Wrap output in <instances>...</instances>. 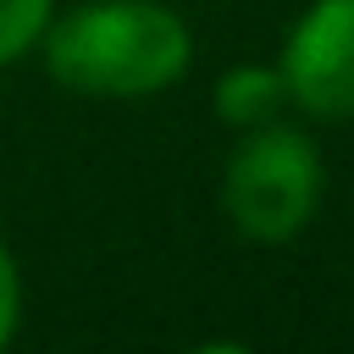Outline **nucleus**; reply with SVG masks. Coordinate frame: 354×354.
<instances>
[{
    "instance_id": "4",
    "label": "nucleus",
    "mask_w": 354,
    "mask_h": 354,
    "mask_svg": "<svg viewBox=\"0 0 354 354\" xmlns=\"http://www.w3.org/2000/svg\"><path fill=\"white\" fill-rule=\"evenodd\" d=\"M216 116L227 127H260V122H277L282 105H288V88H282V72L277 66H260V61H243V66H227L216 77V94H210Z\"/></svg>"
},
{
    "instance_id": "2",
    "label": "nucleus",
    "mask_w": 354,
    "mask_h": 354,
    "mask_svg": "<svg viewBox=\"0 0 354 354\" xmlns=\"http://www.w3.org/2000/svg\"><path fill=\"white\" fill-rule=\"evenodd\" d=\"M326 194V160L315 138L293 122L243 127L227 166H221V210L238 238L249 243H288L299 238Z\"/></svg>"
},
{
    "instance_id": "3",
    "label": "nucleus",
    "mask_w": 354,
    "mask_h": 354,
    "mask_svg": "<svg viewBox=\"0 0 354 354\" xmlns=\"http://www.w3.org/2000/svg\"><path fill=\"white\" fill-rule=\"evenodd\" d=\"M288 105L315 122H354V0H310L277 55Z\"/></svg>"
},
{
    "instance_id": "6",
    "label": "nucleus",
    "mask_w": 354,
    "mask_h": 354,
    "mask_svg": "<svg viewBox=\"0 0 354 354\" xmlns=\"http://www.w3.org/2000/svg\"><path fill=\"white\" fill-rule=\"evenodd\" d=\"M17 321H22V271H17V260H11V249L0 243V348L11 343V332H17Z\"/></svg>"
},
{
    "instance_id": "5",
    "label": "nucleus",
    "mask_w": 354,
    "mask_h": 354,
    "mask_svg": "<svg viewBox=\"0 0 354 354\" xmlns=\"http://www.w3.org/2000/svg\"><path fill=\"white\" fill-rule=\"evenodd\" d=\"M50 17H55L50 0H0V66L22 61L39 44V33H44Z\"/></svg>"
},
{
    "instance_id": "1",
    "label": "nucleus",
    "mask_w": 354,
    "mask_h": 354,
    "mask_svg": "<svg viewBox=\"0 0 354 354\" xmlns=\"http://www.w3.org/2000/svg\"><path fill=\"white\" fill-rule=\"evenodd\" d=\"M39 44L50 77L83 100H149L194 66V33L166 0H83Z\"/></svg>"
}]
</instances>
